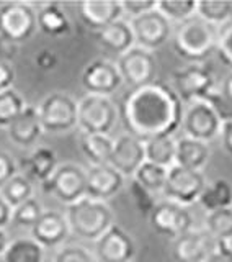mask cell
<instances>
[{"label": "cell", "mask_w": 232, "mask_h": 262, "mask_svg": "<svg viewBox=\"0 0 232 262\" xmlns=\"http://www.w3.org/2000/svg\"><path fill=\"white\" fill-rule=\"evenodd\" d=\"M121 7L123 13L129 15L131 18H137V16L147 12L155 10L157 2H154V0H126V2H121Z\"/></svg>", "instance_id": "41"}, {"label": "cell", "mask_w": 232, "mask_h": 262, "mask_svg": "<svg viewBox=\"0 0 232 262\" xmlns=\"http://www.w3.org/2000/svg\"><path fill=\"white\" fill-rule=\"evenodd\" d=\"M27 106L21 95L15 89L0 92V128H8L18 118V115Z\"/></svg>", "instance_id": "35"}, {"label": "cell", "mask_w": 232, "mask_h": 262, "mask_svg": "<svg viewBox=\"0 0 232 262\" xmlns=\"http://www.w3.org/2000/svg\"><path fill=\"white\" fill-rule=\"evenodd\" d=\"M25 177L44 184L57 169V156L51 147H38L21 161Z\"/></svg>", "instance_id": "24"}, {"label": "cell", "mask_w": 232, "mask_h": 262, "mask_svg": "<svg viewBox=\"0 0 232 262\" xmlns=\"http://www.w3.org/2000/svg\"><path fill=\"white\" fill-rule=\"evenodd\" d=\"M71 233L69 223L59 211H43L36 225L31 228V236L41 248H57L61 246Z\"/></svg>", "instance_id": "19"}, {"label": "cell", "mask_w": 232, "mask_h": 262, "mask_svg": "<svg viewBox=\"0 0 232 262\" xmlns=\"http://www.w3.org/2000/svg\"><path fill=\"white\" fill-rule=\"evenodd\" d=\"M80 18L90 30L100 31L108 25L121 20L123 7L116 0H87L79 5Z\"/></svg>", "instance_id": "21"}, {"label": "cell", "mask_w": 232, "mask_h": 262, "mask_svg": "<svg viewBox=\"0 0 232 262\" xmlns=\"http://www.w3.org/2000/svg\"><path fill=\"white\" fill-rule=\"evenodd\" d=\"M18 169H16V162L13 158L5 151H0V188H2L8 180H12Z\"/></svg>", "instance_id": "42"}, {"label": "cell", "mask_w": 232, "mask_h": 262, "mask_svg": "<svg viewBox=\"0 0 232 262\" xmlns=\"http://www.w3.org/2000/svg\"><path fill=\"white\" fill-rule=\"evenodd\" d=\"M206 100L213 105L222 121L232 120V71L222 79L221 84L213 90Z\"/></svg>", "instance_id": "33"}, {"label": "cell", "mask_w": 232, "mask_h": 262, "mask_svg": "<svg viewBox=\"0 0 232 262\" xmlns=\"http://www.w3.org/2000/svg\"><path fill=\"white\" fill-rule=\"evenodd\" d=\"M41 185L46 193L54 195L61 203L69 207L87 196V172L76 164H62Z\"/></svg>", "instance_id": "7"}, {"label": "cell", "mask_w": 232, "mask_h": 262, "mask_svg": "<svg viewBox=\"0 0 232 262\" xmlns=\"http://www.w3.org/2000/svg\"><path fill=\"white\" fill-rule=\"evenodd\" d=\"M8 239H7V233L4 231V229H0V256H4L7 248H8Z\"/></svg>", "instance_id": "49"}, {"label": "cell", "mask_w": 232, "mask_h": 262, "mask_svg": "<svg viewBox=\"0 0 232 262\" xmlns=\"http://www.w3.org/2000/svg\"><path fill=\"white\" fill-rule=\"evenodd\" d=\"M38 28L36 10L27 2H8L0 5V36L23 43Z\"/></svg>", "instance_id": "9"}, {"label": "cell", "mask_w": 232, "mask_h": 262, "mask_svg": "<svg viewBox=\"0 0 232 262\" xmlns=\"http://www.w3.org/2000/svg\"><path fill=\"white\" fill-rule=\"evenodd\" d=\"M38 28L49 36H64L71 30L67 15L57 4H46L36 12Z\"/></svg>", "instance_id": "26"}, {"label": "cell", "mask_w": 232, "mask_h": 262, "mask_svg": "<svg viewBox=\"0 0 232 262\" xmlns=\"http://www.w3.org/2000/svg\"><path fill=\"white\" fill-rule=\"evenodd\" d=\"M167 176H169V169L155 166V164L146 161L143 166L137 169V172L132 179L144 188H147L149 192L157 193L164 190L165 182H167Z\"/></svg>", "instance_id": "34"}, {"label": "cell", "mask_w": 232, "mask_h": 262, "mask_svg": "<svg viewBox=\"0 0 232 262\" xmlns=\"http://www.w3.org/2000/svg\"><path fill=\"white\" fill-rule=\"evenodd\" d=\"M219 138H221L222 147L226 149V152H227L229 156H232V120L222 121Z\"/></svg>", "instance_id": "47"}, {"label": "cell", "mask_w": 232, "mask_h": 262, "mask_svg": "<svg viewBox=\"0 0 232 262\" xmlns=\"http://www.w3.org/2000/svg\"><path fill=\"white\" fill-rule=\"evenodd\" d=\"M216 53L219 61L232 71V18L219 27Z\"/></svg>", "instance_id": "38"}, {"label": "cell", "mask_w": 232, "mask_h": 262, "mask_svg": "<svg viewBox=\"0 0 232 262\" xmlns=\"http://www.w3.org/2000/svg\"><path fill=\"white\" fill-rule=\"evenodd\" d=\"M16 54H18V45L4 36H0V61L12 64Z\"/></svg>", "instance_id": "45"}, {"label": "cell", "mask_w": 232, "mask_h": 262, "mask_svg": "<svg viewBox=\"0 0 232 262\" xmlns=\"http://www.w3.org/2000/svg\"><path fill=\"white\" fill-rule=\"evenodd\" d=\"M114 141L108 135H80V149L92 166H105L110 164Z\"/></svg>", "instance_id": "25"}, {"label": "cell", "mask_w": 232, "mask_h": 262, "mask_svg": "<svg viewBox=\"0 0 232 262\" xmlns=\"http://www.w3.org/2000/svg\"><path fill=\"white\" fill-rule=\"evenodd\" d=\"M206 185L208 182L201 170L185 169L175 164L169 169L167 182H165L162 193L167 196V200L185 207V205H192L200 200Z\"/></svg>", "instance_id": "10"}, {"label": "cell", "mask_w": 232, "mask_h": 262, "mask_svg": "<svg viewBox=\"0 0 232 262\" xmlns=\"http://www.w3.org/2000/svg\"><path fill=\"white\" fill-rule=\"evenodd\" d=\"M129 192L132 195V200H134L137 210L143 213L146 216H151V213L154 210V207L157 205L155 199H154V193L149 192L147 188H144L141 184H137L134 179L131 180V185H129Z\"/></svg>", "instance_id": "39"}, {"label": "cell", "mask_w": 232, "mask_h": 262, "mask_svg": "<svg viewBox=\"0 0 232 262\" xmlns=\"http://www.w3.org/2000/svg\"><path fill=\"white\" fill-rule=\"evenodd\" d=\"M43 207L41 203L33 196V199L27 200L25 203L18 205L12 211V221L13 225L21 226V228H33L36 225V221L43 215Z\"/></svg>", "instance_id": "37"}, {"label": "cell", "mask_w": 232, "mask_h": 262, "mask_svg": "<svg viewBox=\"0 0 232 262\" xmlns=\"http://www.w3.org/2000/svg\"><path fill=\"white\" fill-rule=\"evenodd\" d=\"M218 31L219 27L195 15L175 27L172 39L173 49L180 57L190 61V64L204 62L213 53H216Z\"/></svg>", "instance_id": "2"}, {"label": "cell", "mask_w": 232, "mask_h": 262, "mask_svg": "<svg viewBox=\"0 0 232 262\" xmlns=\"http://www.w3.org/2000/svg\"><path fill=\"white\" fill-rule=\"evenodd\" d=\"M12 211H13L12 207L0 195V229H4L5 226L12 223Z\"/></svg>", "instance_id": "48"}, {"label": "cell", "mask_w": 232, "mask_h": 262, "mask_svg": "<svg viewBox=\"0 0 232 262\" xmlns=\"http://www.w3.org/2000/svg\"><path fill=\"white\" fill-rule=\"evenodd\" d=\"M196 15L211 25L221 27L232 18V2L226 0H201L196 4Z\"/></svg>", "instance_id": "31"}, {"label": "cell", "mask_w": 232, "mask_h": 262, "mask_svg": "<svg viewBox=\"0 0 232 262\" xmlns=\"http://www.w3.org/2000/svg\"><path fill=\"white\" fill-rule=\"evenodd\" d=\"M46 133H69L77 126V102L64 92H53L38 106Z\"/></svg>", "instance_id": "6"}, {"label": "cell", "mask_w": 232, "mask_h": 262, "mask_svg": "<svg viewBox=\"0 0 232 262\" xmlns=\"http://www.w3.org/2000/svg\"><path fill=\"white\" fill-rule=\"evenodd\" d=\"M196 4L195 0H160L157 2V10L167 20L181 23L196 15Z\"/></svg>", "instance_id": "36"}, {"label": "cell", "mask_w": 232, "mask_h": 262, "mask_svg": "<svg viewBox=\"0 0 232 262\" xmlns=\"http://www.w3.org/2000/svg\"><path fill=\"white\" fill-rule=\"evenodd\" d=\"M35 64L39 71H53L57 66V56L49 51V49H41V51L35 56Z\"/></svg>", "instance_id": "44"}, {"label": "cell", "mask_w": 232, "mask_h": 262, "mask_svg": "<svg viewBox=\"0 0 232 262\" xmlns=\"http://www.w3.org/2000/svg\"><path fill=\"white\" fill-rule=\"evenodd\" d=\"M222 120L208 100H198L187 105L181 120V128L185 136L198 139L203 143H211L221 133Z\"/></svg>", "instance_id": "11"}, {"label": "cell", "mask_w": 232, "mask_h": 262, "mask_svg": "<svg viewBox=\"0 0 232 262\" xmlns=\"http://www.w3.org/2000/svg\"><path fill=\"white\" fill-rule=\"evenodd\" d=\"M149 221L157 234L172 237V239H177L178 236L192 231L193 226L192 213L185 207L170 200L157 203L149 216Z\"/></svg>", "instance_id": "13"}, {"label": "cell", "mask_w": 232, "mask_h": 262, "mask_svg": "<svg viewBox=\"0 0 232 262\" xmlns=\"http://www.w3.org/2000/svg\"><path fill=\"white\" fill-rule=\"evenodd\" d=\"M213 237L206 231H188L173 239L172 256L175 262H204L214 248Z\"/></svg>", "instance_id": "18"}, {"label": "cell", "mask_w": 232, "mask_h": 262, "mask_svg": "<svg viewBox=\"0 0 232 262\" xmlns=\"http://www.w3.org/2000/svg\"><path fill=\"white\" fill-rule=\"evenodd\" d=\"M211 149L208 143L198 141V139L181 136L177 139V152H175V164L180 167L192 169V170H203L206 164L210 162Z\"/></svg>", "instance_id": "23"}, {"label": "cell", "mask_w": 232, "mask_h": 262, "mask_svg": "<svg viewBox=\"0 0 232 262\" xmlns=\"http://www.w3.org/2000/svg\"><path fill=\"white\" fill-rule=\"evenodd\" d=\"M15 82V69L12 64L0 61V92H5L8 89H13Z\"/></svg>", "instance_id": "46"}, {"label": "cell", "mask_w": 232, "mask_h": 262, "mask_svg": "<svg viewBox=\"0 0 232 262\" xmlns=\"http://www.w3.org/2000/svg\"><path fill=\"white\" fill-rule=\"evenodd\" d=\"M204 228L214 241L232 239V207L211 211L204 218Z\"/></svg>", "instance_id": "30"}, {"label": "cell", "mask_w": 232, "mask_h": 262, "mask_svg": "<svg viewBox=\"0 0 232 262\" xmlns=\"http://www.w3.org/2000/svg\"><path fill=\"white\" fill-rule=\"evenodd\" d=\"M123 84L120 71L114 62L106 59H95L85 66L82 72V85L87 94L110 97Z\"/></svg>", "instance_id": "14"}, {"label": "cell", "mask_w": 232, "mask_h": 262, "mask_svg": "<svg viewBox=\"0 0 232 262\" xmlns=\"http://www.w3.org/2000/svg\"><path fill=\"white\" fill-rule=\"evenodd\" d=\"M134 254V241L118 225H113L100 239L95 241V256L98 262H131Z\"/></svg>", "instance_id": "15"}, {"label": "cell", "mask_w": 232, "mask_h": 262, "mask_svg": "<svg viewBox=\"0 0 232 262\" xmlns=\"http://www.w3.org/2000/svg\"><path fill=\"white\" fill-rule=\"evenodd\" d=\"M129 25L132 28L136 46L151 53L164 46L172 36V21L165 18L157 8L137 18H131Z\"/></svg>", "instance_id": "12"}, {"label": "cell", "mask_w": 232, "mask_h": 262, "mask_svg": "<svg viewBox=\"0 0 232 262\" xmlns=\"http://www.w3.org/2000/svg\"><path fill=\"white\" fill-rule=\"evenodd\" d=\"M87 172V196L106 202L118 193L124 185V177L110 164L90 166Z\"/></svg>", "instance_id": "17"}, {"label": "cell", "mask_w": 232, "mask_h": 262, "mask_svg": "<svg viewBox=\"0 0 232 262\" xmlns=\"http://www.w3.org/2000/svg\"><path fill=\"white\" fill-rule=\"evenodd\" d=\"M95 38H97V43L103 49L116 54L118 57L126 51H129L131 48H134L136 45L131 25L129 21H124V20H118L100 31H95Z\"/></svg>", "instance_id": "22"}, {"label": "cell", "mask_w": 232, "mask_h": 262, "mask_svg": "<svg viewBox=\"0 0 232 262\" xmlns=\"http://www.w3.org/2000/svg\"><path fill=\"white\" fill-rule=\"evenodd\" d=\"M7 133L10 141L20 147H30L35 144L41 135L44 133L43 125H41L38 106L27 105L23 112L18 115L10 126L7 128Z\"/></svg>", "instance_id": "20"}, {"label": "cell", "mask_w": 232, "mask_h": 262, "mask_svg": "<svg viewBox=\"0 0 232 262\" xmlns=\"http://www.w3.org/2000/svg\"><path fill=\"white\" fill-rule=\"evenodd\" d=\"M146 147V161L170 169L175 166V152H177V139L172 136H157L144 141Z\"/></svg>", "instance_id": "27"}, {"label": "cell", "mask_w": 232, "mask_h": 262, "mask_svg": "<svg viewBox=\"0 0 232 262\" xmlns=\"http://www.w3.org/2000/svg\"><path fill=\"white\" fill-rule=\"evenodd\" d=\"M65 220L71 233L87 241H98L114 225L113 211L108 205L90 196H84L82 200L69 205Z\"/></svg>", "instance_id": "3"}, {"label": "cell", "mask_w": 232, "mask_h": 262, "mask_svg": "<svg viewBox=\"0 0 232 262\" xmlns=\"http://www.w3.org/2000/svg\"><path fill=\"white\" fill-rule=\"evenodd\" d=\"M204 262H232V246L227 241H216Z\"/></svg>", "instance_id": "43"}, {"label": "cell", "mask_w": 232, "mask_h": 262, "mask_svg": "<svg viewBox=\"0 0 232 262\" xmlns=\"http://www.w3.org/2000/svg\"><path fill=\"white\" fill-rule=\"evenodd\" d=\"M54 262H97L95 257L82 246H64L56 252Z\"/></svg>", "instance_id": "40"}, {"label": "cell", "mask_w": 232, "mask_h": 262, "mask_svg": "<svg viewBox=\"0 0 232 262\" xmlns=\"http://www.w3.org/2000/svg\"><path fill=\"white\" fill-rule=\"evenodd\" d=\"M200 205L211 213L222 208H230L232 207V185L226 179H216L206 185L200 196Z\"/></svg>", "instance_id": "28"}, {"label": "cell", "mask_w": 232, "mask_h": 262, "mask_svg": "<svg viewBox=\"0 0 232 262\" xmlns=\"http://www.w3.org/2000/svg\"><path fill=\"white\" fill-rule=\"evenodd\" d=\"M43 248L33 237L12 241L4 254L5 262H43Z\"/></svg>", "instance_id": "29"}, {"label": "cell", "mask_w": 232, "mask_h": 262, "mask_svg": "<svg viewBox=\"0 0 232 262\" xmlns=\"http://www.w3.org/2000/svg\"><path fill=\"white\" fill-rule=\"evenodd\" d=\"M114 64L120 71L123 84H126L131 90L155 82L157 61L154 53L147 51V49L139 46L131 48L129 51L121 54Z\"/></svg>", "instance_id": "8"}, {"label": "cell", "mask_w": 232, "mask_h": 262, "mask_svg": "<svg viewBox=\"0 0 232 262\" xmlns=\"http://www.w3.org/2000/svg\"><path fill=\"white\" fill-rule=\"evenodd\" d=\"M116 118L118 110L110 97L87 94L77 102V126L82 133L108 135Z\"/></svg>", "instance_id": "5"}, {"label": "cell", "mask_w": 232, "mask_h": 262, "mask_svg": "<svg viewBox=\"0 0 232 262\" xmlns=\"http://www.w3.org/2000/svg\"><path fill=\"white\" fill-rule=\"evenodd\" d=\"M0 195L4 196V200L10 205L13 210L18 207V205L33 199V185L30 182V179L16 174L12 180H8V182L0 188Z\"/></svg>", "instance_id": "32"}, {"label": "cell", "mask_w": 232, "mask_h": 262, "mask_svg": "<svg viewBox=\"0 0 232 262\" xmlns=\"http://www.w3.org/2000/svg\"><path fill=\"white\" fill-rule=\"evenodd\" d=\"M183 112L172 85L152 82L123 98L120 117L126 133L144 143L157 136H172L181 126Z\"/></svg>", "instance_id": "1"}, {"label": "cell", "mask_w": 232, "mask_h": 262, "mask_svg": "<svg viewBox=\"0 0 232 262\" xmlns=\"http://www.w3.org/2000/svg\"><path fill=\"white\" fill-rule=\"evenodd\" d=\"M218 87L216 76L210 64H188L172 74V89L183 105L206 100Z\"/></svg>", "instance_id": "4"}, {"label": "cell", "mask_w": 232, "mask_h": 262, "mask_svg": "<svg viewBox=\"0 0 232 262\" xmlns=\"http://www.w3.org/2000/svg\"><path fill=\"white\" fill-rule=\"evenodd\" d=\"M144 162H146V147L141 139L128 133L120 135L114 139L110 166L118 170L124 179L134 177L137 169Z\"/></svg>", "instance_id": "16"}]
</instances>
